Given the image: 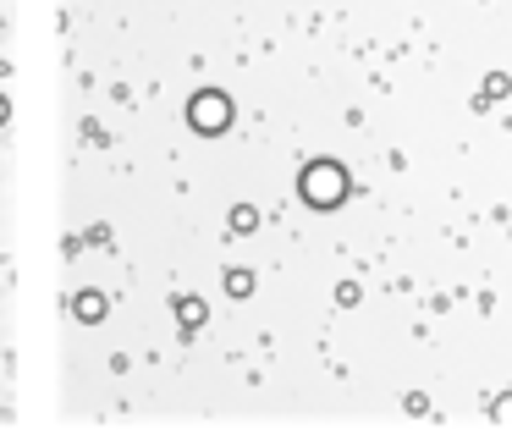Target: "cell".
<instances>
[{
	"label": "cell",
	"mask_w": 512,
	"mask_h": 435,
	"mask_svg": "<svg viewBox=\"0 0 512 435\" xmlns=\"http://www.w3.org/2000/svg\"><path fill=\"white\" fill-rule=\"evenodd\" d=\"M298 193L309 210H336V204L353 193V177H347L342 160H309V166L298 171Z\"/></svg>",
	"instance_id": "obj_1"
},
{
	"label": "cell",
	"mask_w": 512,
	"mask_h": 435,
	"mask_svg": "<svg viewBox=\"0 0 512 435\" xmlns=\"http://www.w3.org/2000/svg\"><path fill=\"white\" fill-rule=\"evenodd\" d=\"M232 116H237V111H232V100H226L221 89H199V94L188 100V127H193L199 138H221L226 127H232Z\"/></svg>",
	"instance_id": "obj_2"
},
{
	"label": "cell",
	"mask_w": 512,
	"mask_h": 435,
	"mask_svg": "<svg viewBox=\"0 0 512 435\" xmlns=\"http://www.w3.org/2000/svg\"><path fill=\"white\" fill-rule=\"evenodd\" d=\"M72 314H78L83 325H100L105 320V292H78V298H72Z\"/></svg>",
	"instance_id": "obj_3"
},
{
	"label": "cell",
	"mask_w": 512,
	"mask_h": 435,
	"mask_svg": "<svg viewBox=\"0 0 512 435\" xmlns=\"http://www.w3.org/2000/svg\"><path fill=\"white\" fill-rule=\"evenodd\" d=\"M177 320L188 325V331H193V325H204V303H199V298H182V303H177Z\"/></svg>",
	"instance_id": "obj_4"
},
{
	"label": "cell",
	"mask_w": 512,
	"mask_h": 435,
	"mask_svg": "<svg viewBox=\"0 0 512 435\" xmlns=\"http://www.w3.org/2000/svg\"><path fill=\"white\" fill-rule=\"evenodd\" d=\"M226 292H232V298H248V292H254V276H248V270H226Z\"/></svg>",
	"instance_id": "obj_5"
},
{
	"label": "cell",
	"mask_w": 512,
	"mask_h": 435,
	"mask_svg": "<svg viewBox=\"0 0 512 435\" xmlns=\"http://www.w3.org/2000/svg\"><path fill=\"white\" fill-rule=\"evenodd\" d=\"M254 226H259V210H254V204H237V210H232V232H254Z\"/></svg>",
	"instance_id": "obj_6"
},
{
	"label": "cell",
	"mask_w": 512,
	"mask_h": 435,
	"mask_svg": "<svg viewBox=\"0 0 512 435\" xmlns=\"http://www.w3.org/2000/svg\"><path fill=\"white\" fill-rule=\"evenodd\" d=\"M496 419H501V424H512V397H507V402H496Z\"/></svg>",
	"instance_id": "obj_7"
},
{
	"label": "cell",
	"mask_w": 512,
	"mask_h": 435,
	"mask_svg": "<svg viewBox=\"0 0 512 435\" xmlns=\"http://www.w3.org/2000/svg\"><path fill=\"white\" fill-rule=\"evenodd\" d=\"M6 116H12V105H6V94H0V127H6Z\"/></svg>",
	"instance_id": "obj_8"
}]
</instances>
